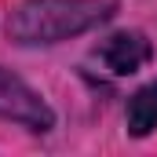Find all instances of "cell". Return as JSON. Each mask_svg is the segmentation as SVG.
<instances>
[{"label":"cell","mask_w":157,"mask_h":157,"mask_svg":"<svg viewBox=\"0 0 157 157\" xmlns=\"http://www.w3.org/2000/svg\"><path fill=\"white\" fill-rule=\"evenodd\" d=\"M110 15V0H22L7 18V33L18 44H59L102 26Z\"/></svg>","instance_id":"1"},{"label":"cell","mask_w":157,"mask_h":157,"mask_svg":"<svg viewBox=\"0 0 157 157\" xmlns=\"http://www.w3.org/2000/svg\"><path fill=\"white\" fill-rule=\"evenodd\" d=\"M0 117L15 121V124H26L33 132H48L55 124L51 106L40 99L26 80H18L15 73H7V70H0Z\"/></svg>","instance_id":"2"},{"label":"cell","mask_w":157,"mask_h":157,"mask_svg":"<svg viewBox=\"0 0 157 157\" xmlns=\"http://www.w3.org/2000/svg\"><path fill=\"white\" fill-rule=\"evenodd\" d=\"M102 62L113 73L128 77V73H135V70H143L150 62V40L143 33H113L102 44Z\"/></svg>","instance_id":"3"},{"label":"cell","mask_w":157,"mask_h":157,"mask_svg":"<svg viewBox=\"0 0 157 157\" xmlns=\"http://www.w3.org/2000/svg\"><path fill=\"white\" fill-rule=\"evenodd\" d=\"M157 128V80L139 88L128 99V132L132 135H150Z\"/></svg>","instance_id":"4"}]
</instances>
